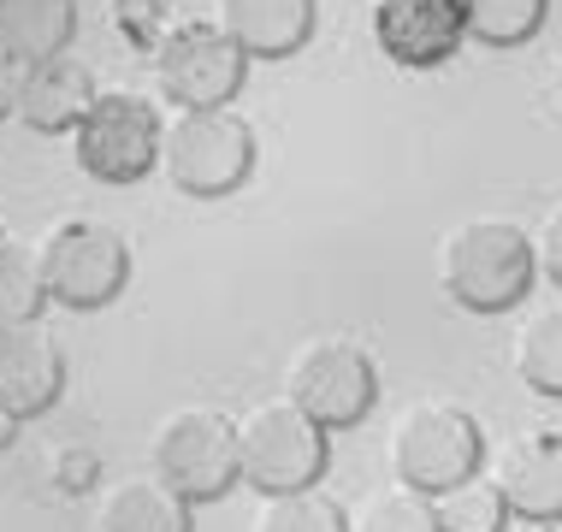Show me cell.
Returning a JSON list of instances; mask_svg holds the SVG:
<instances>
[{
	"label": "cell",
	"mask_w": 562,
	"mask_h": 532,
	"mask_svg": "<svg viewBox=\"0 0 562 532\" xmlns=\"http://www.w3.org/2000/svg\"><path fill=\"white\" fill-rule=\"evenodd\" d=\"M533 237L509 219H462L438 242V284L468 314H504L533 284Z\"/></svg>",
	"instance_id": "cell-1"
},
{
	"label": "cell",
	"mask_w": 562,
	"mask_h": 532,
	"mask_svg": "<svg viewBox=\"0 0 562 532\" xmlns=\"http://www.w3.org/2000/svg\"><path fill=\"white\" fill-rule=\"evenodd\" d=\"M237 455H243V479L261 497L314 491L326 462H331V438L291 397H267V403H249L237 415Z\"/></svg>",
	"instance_id": "cell-2"
},
{
	"label": "cell",
	"mask_w": 562,
	"mask_h": 532,
	"mask_svg": "<svg viewBox=\"0 0 562 532\" xmlns=\"http://www.w3.org/2000/svg\"><path fill=\"white\" fill-rule=\"evenodd\" d=\"M385 450H391V474H397V485H415V491L438 497V491H450V485L480 474L485 438H480V420L468 415L462 403L420 397L391 420Z\"/></svg>",
	"instance_id": "cell-3"
},
{
	"label": "cell",
	"mask_w": 562,
	"mask_h": 532,
	"mask_svg": "<svg viewBox=\"0 0 562 532\" xmlns=\"http://www.w3.org/2000/svg\"><path fill=\"white\" fill-rule=\"evenodd\" d=\"M42 291L66 308H108L131 279V242L101 219H59L36 249Z\"/></svg>",
	"instance_id": "cell-4"
},
{
	"label": "cell",
	"mask_w": 562,
	"mask_h": 532,
	"mask_svg": "<svg viewBox=\"0 0 562 532\" xmlns=\"http://www.w3.org/2000/svg\"><path fill=\"white\" fill-rule=\"evenodd\" d=\"M155 474L172 485L184 503H214L243 479L237 420L220 408H178L155 426Z\"/></svg>",
	"instance_id": "cell-5"
},
{
	"label": "cell",
	"mask_w": 562,
	"mask_h": 532,
	"mask_svg": "<svg viewBox=\"0 0 562 532\" xmlns=\"http://www.w3.org/2000/svg\"><path fill=\"white\" fill-rule=\"evenodd\" d=\"M160 166L172 190L184 195H225L249 178L255 166V136L237 113L225 106H190L178 113L160 136Z\"/></svg>",
	"instance_id": "cell-6"
},
{
	"label": "cell",
	"mask_w": 562,
	"mask_h": 532,
	"mask_svg": "<svg viewBox=\"0 0 562 532\" xmlns=\"http://www.w3.org/2000/svg\"><path fill=\"white\" fill-rule=\"evenodd\" d=\"M284 397L326 432H338L368 420V408L379 403V367L356 338H308L284 367Z\"/></svg>",
	"instance_id": "cell-7"
},
{
	"label": "cell",
	"mask_w": 562,
	"mask_h": 532,
	"mask_svg": "<svg viewBox=\"0 0 562 532\" xmlns=\"http://www.w3.org/2000/svg\"><path fill=\"white\" fill-rule=\"evenodd\" d=\"M160 113L131 89H101L78 118L71 143H78V166L101 184H136L148 166H160Z\"/></svg>",
	"instance_id": "cell-8"
},
{
	"label": "cell",
	"mask_w": 562,
	"mask_h": 532,
	"mask_svg": "<svg viewBox=\"0 0 562 532\" xmlns=\"http://www.w3.org/2000/svg\"><path fill=\"white\" fill-rule=\"evenodd\" d=\"M155 78L160 95L190 106H225L243 89V71H249V54L225 36V24H172L155 54Z\"/></svg>",
	"instance_id": "cell-9"
},
{
	"label": "cell",
	"mask_w": 562,
	"mask_h": 532,
	"mask_svg": "<svg viewBox=\"0 0 562 532\" xmlns=\"http://www.w3.org/2000/svg\"><path fill=\"white\" fill-rule=\"evenodd\" d=\"M373 36L397 66L427 71V66H445L462 48L468 19H462V0H379Z\"/></svg>",
	"instance_id": "cell-10"
},
{
	"label": "cell",
	"mask_w": 562,
	"mask_h": 532,
	"mask_svg": "<svg viewBox=\"0 0 562 532\" xmlns=\"http://www.w3.org/2000/svg\"><path fill=\"white\" fill-rule=\"evenodd\" d=\"M59 385H66V355H59L54 331L42 319L0 326V415H42V408H54Z\"/></svg>",
	"instance_id": "cell-11"
},
{
	"label": "cell",
	"mask_w": 562,
	"mask_h": 532,
	"mask_svg": "<svg viewBox=\"0 0 562 532\" xmlns=\"http://www.w3.org/2000/svg\"><path fill=\"white\" fill-rule=\"evenodd\" d=\"M497 491H504L509 514L521 521H557L562 514V432H521L497 462Z\"/></svg>",
	"instance_id": "cell-12"
},
{
	"label": "cell",
	"mask_w": 562,
	"mask_h": 532,
	"mask_svg": "<svg viewBox=\"0 0 562 532\" xmlns=\"http://www.w3.org/2000/svg\"><path fill=\"white\" fill-rule=\"evenodd\" d=\"M101 89L89 83V71L78 66L71 54H54V59H36V66H19V106L12 113L24 118L30 131H78V118L89 113Z\"/></svg>",
	"instance_id": "cell-13"
},
{
	"label": "cell",
	"mask_w": 562,
	"mask_h": 532,
	"mask_svg": "<svg viewBox=\"0 0 562 532\" xmlns=\"http://www.w3.org/2000/svg\"><path fill=\"white\" fill-rule=\"evenodd\" d=\"M220 24L249 59H284L314 36V0H220Z\"/></svg>",
	"instance_id": "cell-14"
},
{
	"label": "cell",
	"mask_w": 562,
	"mask_h": 532,
	"mask_svg": "<svg viewBox=\"0 0 562 532\" xmlns=\"http://www.w3.org/2000/svg\"><path fill=\"white\" fill-rule=\"evenodd\" d=\"M95 532H195V527H190V503L160 474H131L101 491Z\"/></svg>",
	"instance_id": "cell-15"
},
{
	"label": "cell",
	"mask_w": 562,
	"mask_h": 532,
	"mask_svg": "<svg viewBox=\"0 0 562 532\" xmlns=\"http://www.w3.org/2000/svg\"><path fill=\"white\" fill-rule=\"evenodd\" d=\"M71 30H78V0H0V54L12 66L66 54Z\"/></svg>",
	"instance_id": "cell-16"
},
{
	"label": "cell",
	"mask_w": 562,
	"mask_h": 532,
	"mask_svg": "<svg viewBox=\"0 0 562 532\" xmlns=\"http://www.w3.org/2000/svg\"><path fill=\"white\" fill-rule=\"evenodd\" d=\"M515 373L539 397H562V302L521 319V331H515Z\"/></svg>",
	"instance_id": "cell-17"
},
{
	"label": "cell",
	"mask_w": 562,
	"mask_h": 532,
	"mask_svg": "<svg viewBox=\"0 0 562 532\" xmlns=\"http://www.w3.org/2000/svg\"><path fill=\"white\" fill-rule=\"evenodd\" d=\"M349 532H445L438 527V503L415 485H385L368 503L349 514Z\"/></svg>",
	"instance_id": "cell-18"
},
{
	"label": "cell",
	"mask_w": 562,
	"mask_h": 532,
	"mask_svg": "<svg viewBox=\"0 0 562 532\" xmlns=\"http://www.w3.org/2000/svg\"><path fill=\"white\" fill-rule=\"evenodd\" d=\"M249 532H349V514L326 491H279L261 497Z\"/></svg>",
	"instance_id": "cell-19"
},
{
	"label": "cell",
	"mask_w": 562,
	"mask_h": 532,
	"mask_svg": "<svg viewBox=\"0 0 562 532\" xmlns=\"http://www.w3.org/2000/svg\"><path fill=\"white\" fill-rule=\"evenodd\" d=\"M544 7L551 0H462V19L474 42H492V48H515V42H533L544 24Z\"/></svg>",
	"instance_id": "cell-20"
},
{
	"label": "cell",
	"mask_w": 562,
	"mask_h": 532,
	"mask_svg": "<svg viewBox=\"0 0 562 532\" xmlns=\"http://www.w3.org/2000/svg\"><path fill=\"white\" fill-rule=\"evenodd\" d=\"M432 503H438V527L445 532H504L509 527V503L497 491V479H480V474L438 491Z\"/></svg>",
	"instance_id": "cell-21"
},
{
	"label": "cell",
	"mask_w": 562,
	"mask_h": 532,
	"mask_svg": "<svg viewBox=\"0 0 562 532\" xmlns=\"http://www.w3.org/2000/svg\"><path fill=\"white\" fill-rule=\"evenodd\" d=\"M42 302H48V291H42L36 254H30L24 242L0 237V326H24V319H36Z\"/></svg>",
	"instance_id": "cell-22"
},
{
	"label": "cell",
	"mask_w": 562,
	"mask_h": 532,
	"mask_svg": "<svg viewBox=\"0 0 562 532\" xmlns=\"http://www.w3.org/2000/svg\"><path fill=\"white\" fill-rule=\"evenodd\" d=\"M108 19H113L119 42L155 54L166 42V30H172V7H166V0H108Z\"/></svg>",
	"instance_id": "cell-23"
},
{
	"label": "cell",
	"mask_w": 562,
	"mask_h": 532,
	"mask_svg": "<svg viewBox=\"0 0 562 532\" xmlns=\"http://www.w3.org/2000/svg\"><path fill=\"white\" fill-rule=\"evenodd\" d=\"M533 254H539V267H544V279L562 291V202L539 219V231H533Z\"/></svg>",
	"instance_id": "cell-24"
},
{
	"label": "cell",
	"mask_w": 562,
	"mask_h": 532,
	"mask_svg": "<svg viewBox=\"0 0 562 532\" xmlns=\"http://www.w3.org/2000/svg\"><path fill=\"white\" fill-rule=\"evenodd\" d=\"M12 106H19V66H12L7 54H0V118H7Z\"/></svg>",
	"instance_id": "cell-25"
},
{
	"label": "cell",
	"mask_w": 562,
	"mask_h": 532,
	"mask_svg": "<svg viewBox=\"0 0 562 532\" xmlns=\"http://www.w3.org/2000/svg\"><path fill=\"white\" fill-rule=\"evenodd\" d=\"M504 532H557V527H551V521H521V514H515Z\"/></svg>",
	"instance_id": "cell-26"
},
{
	"label": "cell",
	"mask_w": 562,
	"mask_h": 532,
	"mask_svg": "<svg viewBox=\"0 0 562 532\" xmlns=\"http://www.w3.org/2000/svg\"><path fill=\"white\" fill-rule=\"evenodd\" d=\"M12 426H19V420H12V415H0V444L12 438Z\"/></svg>",
	"instance_id": "cell-27"
},
{
	"label": "cell",
	"mask_w": 562,
	"mask_h": 532,
	"mask_svg": "<svg viewBox=\"0 0 562 532\" xmlns=\"http://www.w3.org/2000/svg\"><path fill=\"white\" fill-rule=\"evenodd\" d=\"M557 89H562V59H557Z\"/></svg>",
	"instance_id": "cell-28"
}]
</instances>
